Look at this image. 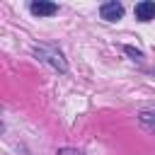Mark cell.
I'll return each mask as SVG.
<instances>
[{
    "label": "cell",
    "mask_w": 155,
    "mask_h": 155,
    "mask_svg": "<svg viewBox=\"0 0 155 155\" xmlns=\"http://www.w3.org/2000/svg\"><path fill=\"white\" fill-rule=\"evenodd\" d=\"M126 53H131L133 58H140V56H143V53H140V51H136L133 46H126Z\"/></svg>",
    "instance_id": "5"
},
{
    "label": "cell",
    "mask_w": 155,
    "mask_h": 155,
    "mask_svg": "<svg viewBox=\"0 0 155 155\" xmlns=\"http://www.w3.org/2000/svg\"><path fill=\"white\" fill-rule=\"evenodd\" d=\"M136 19H140V22H150V19H155V2L153 0H143V2H138L136 5Z\"/></svg>",
    "instance_id": "3"
},
{
    "label": "cell",
    "mask_w": 155,
    "mask_h": 155,
    "mask_svg": "<svg viewBox=\"0 0 155 155\" xmlns=\"http://www.w3.org/2000/svg\"><path fill=\"white\" fill-rule=\"evenodd\" d=\"M31 12L39 15V17H48V15H56V12H58V5H56V2L39 0V2H31Z\"/></svg>",
    "instance_id": "4"
},
{
    "label": "cell",
    "mask_w": 155,
    "mask_h": 155,
    "mask_svg": "<svg viewBox=\"0 0 155 155\" xmlns=\"http://www.w3.org/2000/svg\"><path fill=\"white\" fill-rule=\"evenodd\" d=\"M99 15H102V19H107V22H116V19H121V15H124V5L116 2V0L104 2V5L99 7Z\"/></svg>",
    "instance_id": "2"
},
{
    "label": "cell",
    "mask_w": 155,
    "mask_h": 155,
    "mask_svg": "<svg viewBox=\"0 0 155 155\" xmlns=\"http://www.w3.org/2000/svg\"><path fill=\"white\" fill-rule=\"evenodd\" d=\"M34 53H36L41 61H46L48 65H53L56 70H61V73H65V70H68V63L63 61L61 51H53V48H48V46H36V48H34Z\"/></svg>",
    "instance_id": "1"
}]
</instances>
